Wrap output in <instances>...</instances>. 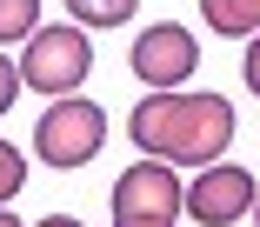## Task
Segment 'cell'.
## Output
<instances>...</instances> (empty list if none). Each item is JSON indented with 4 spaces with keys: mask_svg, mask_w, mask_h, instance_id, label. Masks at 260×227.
Listing matches in <instances>:
<instances>
[{
    "mask_svg": "<svg viewBox=\"0 0 260 227\" xmlns=\"http://www.w3.org/2000/svg\"><path fill=\"white\" fill-rule=\"evenodd\" d=\"M127 140L153 160H174V167H214L234 147V100L153 87V100H140L127 114Z\"/></svg>",
    "mask_w": 260,
    "mask_h": 227,
    "instance_id": "6da1fadb",
    "label": "cell"
},
{
    "mask_svg": "<svg viewBox=\"0 0 260 227\" xmlns=\"http://www.w3.org/2000/svg\"><path fill=\"white\" fill-rule=\"evenodd\" d=\"M187 187L174 181V160H134L127 174L114 181V214H180Z\"/></svg>",
    "mask_w": 260,
    "mask_h": 227,
    "instance_id": "8992f818",
    "label": "cell"
},
{
    "mask_svg": "<svg viewBox=\"0 0 260 227\" xmlns=\"http://www.w3.org/2000/svg\"><path fill=\"white\" fill-rule=\"evenodd\" d=\"M134 7L140 0H67V14L80 27H120V20H134Z\"/></svg>",
    "mask_w": 260,
    "mask_h": 227,
    "instance_id": "ba28073f",
    "label": "cell"
},
{
    "mask_svg": "<svg viewBox=\"0 0 260 227\" xmlns=\"http://www.w3.org/2000/svg\"><path fill=\"white\" fill-rule=\"evenodd\" d=\"M0 227H20V214H14V207H0Z\"/></svg>",
    "mask_w": 260,
    "mask_h": 227,
    "instance_id": "9a60e30c",
    "label": "cell"
},
{
    "mask_svg": "<svg viewBox=\"0 0 260 227\" xmlns=\"http://www.w3.org/2000/svg\"><path fill=\"white\" fill-rule=\"evenodd\" d=\"M40 227H80V220H67V214H47V220H40Z\"/></svg>",
    "mask_w": 260,
    "mask_h": 227,
    "instance_id": "5bb4252c",
    "label": "cell"
},
{
    "mask_svg": "<svg viewBox=\"0 0 260 227\" xmlns=\"http://www.w3.org/2000/svg\"><path fill=\"white\" fill-rule=\"evenodd\" d=\"M87 74H93V40H87L80 20H74V27H40V34L27 40V53H20V80H27L34 94H47V100L80 94Z\"/></svg>",
    "mask_w": 260,
    "mask_h": 227,
    "instance_id": "7a4b0ae2",
    "label": "cell"
},
{
    "mask_svg": "<svg viewBox=\"0 0 260 227\" xmlns=\"http://www.w3.org/2000/svg\"><path fill=\"white\" fill-rule=\"evenodd\" d=\"M114 227H174L167 214H114Z\"/></svg>",
    "mask_w": 260,
    "mask_h": 227,
    "instance_id": "4fadbf2b",
    "label": "cell"
},
{
    "mask_svg": "<svg viewBox=\"0 0 260 227\" xmlns=\"http://www.w3.org/2000/svg\"><path fill=\"white\" fill-rule=\"evenodd\" d=\"M253 201H260V187H253V174L247 167H200V181L187 187V214L193 220H207V227H234L240 214H253Z\"/></svg>",
    "mask_w": 260,
    "mask_h": 227,
    "instance_id": "277c9868",
    "label": "cell"
},
{
    "mask_svg": "<svg viewBox=\"0 0 260 227\" xmlns=\"http://www.w3.org/2000/svg\"><path fill=\"white\" fill-rule=\"evenodd\" d=\"M20 187H27V154H20L7 134H0V207H7Z\"/></svg>",
    "mask_w": 260,
    "mask_h": 227,
    "instance_id": "30bf717a",
    "label": "cell"
},
{
    "mask_svg": "<svg viewBox=\"0 0 260 227\" xmlns=\"http://www.w3.org/2000/svg\"><path fill=\"white\" fill-rule=\"evenodd\" d=\"M100 140H107V114L93 100H74V94H60L34 127V154L47 167H87L100 154Z\"/></svg>",
    "mask_w": 260,
    "mask_h": 227,
    "instance_id": "3957f363",
    "label": "cell"
},
{
    "mask_svg": "<svg viewBox=\"0 0 260 227\" xmlns=\"http://www.w3.org/2000/svg\"><path fill=\"white\" fill-rule=\"evenodd\" d=\"M20 87H27V80H20V67H7V53H0V114L20 100Z\"/></svg>",
    "mask_w": 260,
    "mask_h": 227,
    "instance_id": "8fae6325",
    "label": "cell"
},
{
    "mask_svg": "<svg viewBox=\"0 0 260 227\" xmlns=\"http://www.w3.org/2000/svg\"><path fill=\"white\" fill-rule=\"evenodd\" d=\"M40 34V0H0V47Z\"/></svg>",
    "mask_w": 260,
    "mask_h": 227,
    "instance_id": "9c48e42d",
    "label": "cell"
},
{
    "mask_svg": "<svg viewBox=\"0 0 260 227\" xmlns=\"http://www.w3.org/2000/svg\"><path fill=\"white\" fill-rule=\"evenodd\" d=\"M240 74H247V87H253V94H260V34H253V40H247V61H240Z\"/></svg>",
    "mask_w": 260,
    "mask_h": 227,
    "instance_id": "7c38bea8",
    "label": "cell"
},
{
    "mask_svg": "<svg viewBox=\"0 0 260 227\" xmlns=\"http://www.w3.org/2000/svg\"><path fill=\"white\" fill-rule=\"evenodd\" d=\"M200 14H207V27L227 34V40H253L260 34V0H200Z\"/></svg>",
    "mask_w": 260,
    "mask_h": 227,
    "instance_id": "52a82bcc",
    "label": "cell"
},
{
    "mask_svg": "<svg viewBox=\"0 0 260 227\" xmlns=\"http://www.w3.org/2000/svg\"><path fill=\"white\" fill-rule=\"evenodd\" d=\"M253 220H260V201H253Z\"/></svg>",
    "mask_w": 260,
    "mask_h": 227,
    "instance_id": "2e32d148",
    "label": "cell"
},
{
    "mask_svg": "<svg viewBox=\"0 0 260 227\" xmlns=\"http://www.w3.org/2000/svg\"><path fill=\"white\" fill-rule=\"evenodd\" d=\"M193 67H200V47H193V34L174 27V20L147 27V34L134 40V74H140L147 87H180Z\"/></svg>",
    "mask_w": 260,
    "mask_h": 227,
    "instance_id": "5b68a950",
    "label": "cell"
}]
</instances>
